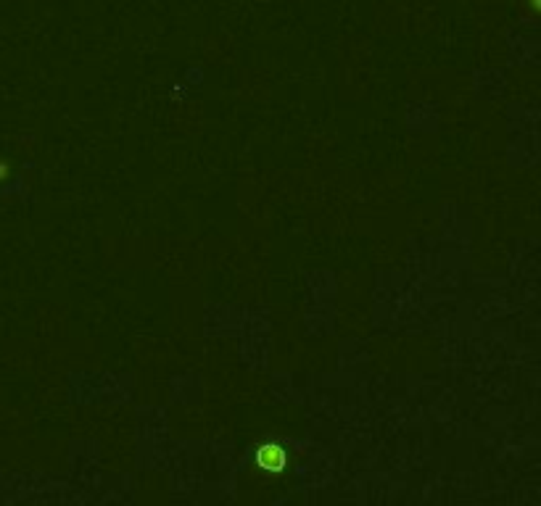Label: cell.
<instances>
[{
  "instance_id": "obj_1",
  "label": "cell",
  "mask_w": 541,
  "mask_h": 506,
  "mask_svg": "<svg viewBox=\"0 0 541 506\" xmlns=\"http://www.w3.org/2000/svg\"><path fill=\"white\" fill-rule=\"evenodd\" d=\"M256 459H259L261 469H267V472H283L285 464H288V454H285L283 446H278V443H267V446H261L259 454H256Z\"/></svg>"
},
{
  "instance_id": "obj_2",
  "label": "cell",
  "mask_w": 541,
  "mask_h": 506,
  "mask_svg": "<svg viewBox=\"0 0 541 506\" xmlns=\"http://www.w3.org/2000/svg\"><path fill=\"white\" fill-rule=\"evenodd\" d=\"M8 174H11V171H8V164H3V161H0V182L8 177Z\"/></svg>"
}]
</instances>
